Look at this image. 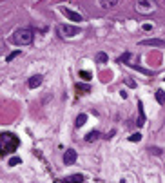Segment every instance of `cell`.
I'll use <instances>...</instances> for the list:
<instances>
[{
    "label": "cell",
    "mask_w": 165,
    "mask_h": 183,
    "mask_svg": "<svg viewBox=\"0 0 165 183\" xmlns=\"http://www.w3.org/2000/svg\"><path fill=\"white\" fill-rule=\"evenodd\" d=\"M98 6L102 9H113L114 6H118V0H98Z\"/></svg>",
    "instance_id": "obj_9"
},
{
    "label": "cell",
    "mask_w": 165,
    "mask_h": 183,
    "mask_svg": "<svg viewBox=\"0 0 165 183\" xmlns=\"http://www.w3.org/2000/svg\"><path fill=\"white\" fill-rule=\"evenodd\" d=\"M22 162V160H20V158H18V156H13V158H11V160H9V165H11V167H13V165H18V163H20Z\"/></svg>",
    "instance_id": "obj_18"
},
{
    "label": "cell",
    "mask_w": 165,
    "mask_h": 183,
    "mask_svg": "<svg viewBox=\"0 0 165 183\" xmlns=\"http://www.w3.org/2000/svg\"><path fill=\"white\" fill-rule=\"evenodd\" d=\"M96 60H98L100 64H105V62H107V54L105 53H98L96 54Z\"/></svg>",
    "instance_id": "obj_16"
},
{
    "label": "cell",
    "mask_w": 165,
    "mask_h": 183,
    "mask_svg": "<svg viewBox=\"0 0 165 183\" xmlns=\"http://www.w3.org/2000/svg\"><path fill=\"white\" fill-rule=\"evenodd\" d=\"M156 0H136L134 4V9L138 11L140 15H151L156 11Z\"/></svg>",
    "instance_id": "obj_3"
},
{
    "label": "cell",
    "mask_w": 165,
    "mask_h": 183,
    "mask_svg": "<svg viewBox=\"0 0 165 183\" xmlns=\"http://www.w3.org/2000/svg\"><path fill=\"white\" fill-rule=\"evenodd\" d=\"M85 121H87V114H78L74 125H76V127H82V125H85Z\"/></svg>",
    "instance_id": "obj_11"
},
{
    "label": "cell",
    "mask_w": 165,
    "mask_h": 183,
    "mask_svg": "<svg viewBox=\"0 0 165 183\" xmlns=\"http://www.w3.org/2000/svg\"><path fill=\"white\" fill-rule=\"evenodd\" d=\"M18 54H20V51H13V53H9L7 56H6V62H7V64H9V62H13V60H15Z\"/></svg>",
    "instance_id": "obj_14"
},
{
    "label": "cell",
    "mask_w": 165,
    "mask_h": 183,
    "mask_svg": "<svg viewBox=\"0 0 165 183\" xmlns=\"http://www.w3.org/2000/svg\"><path fill=\"white\" fill-rule=\"evenodd\" d=\"M33 38H35L33 31L31 29H26V27L16 29L15 34H13V42L16 45H29V43H33Z\"/></svg>",
    "instance_id": "obj_2"
},
{
    "label": "cell",
    "mask_w": 165,
    "mask_h": 183,
    "mask_svg": "<svg viewBox=\"0 0 165 183\" xmlns=\"http://www.w3.org/2000/svg\"><path fill=\"white\" fill-rule=\"evenodd\" d=\"M140 140H142V134L140 132H134V134L129 136V141H140Z\"/></svg>",
    "instance_id": "obj_17"
},
{
    "label": "cell",
    "mask_w": 165,
    "mask_h": 183,
    "mask_svg": "<svg viewBox=\"0 0 165 183\" xmlns=\"http://www.w3.org/2000/svg\"><path fill=\"white\" fill-rule=\"evenodd\" d=\"M18 138L15 136V134H11V132H2L0 134V147H2V156H6V154H11V152L16 151V147H18Z\"/></svg>",
    "instance_id": "obj_1"
},
{
    "label": "cell",
    "mask_w": 165,
    "mask_h": 183,
    "mask_svg": "<svg viewBox=\"0 0 165 183\" xmlns=\"http://www.w3.org/2000/svg\"><path fill=\"white\" fill-rule=\"evenodd\" d=\"M80 76H82L83 80H91V73L89 71H80Z\"/></svg>",
    "instance_id": "obj_19"
},
{
    "label": "cell",
    "mask_w": 165,
    "mask_h": 183,
    "mask_svg": "<svg viewBox=\"0 0 165 183\" xmlns=\"http://www.w3.org/2000/svg\"><path fill=\"white\" fill-rule=\"evenodd\" d=\"M27 85L31 87V89H36V87H40V85H42V76H40V75H36V76H33V78H29Z\"/></svg>",
    "instance_id": "obj_10"
},
{
    "label": "cell",
    "mask_w": 165,
    "mask_h": 183,
    "mask_svg": "<svg viewBox=\"0 0 165 183\" xmlns=\"http://www.w3.org/2000/svg\"><path fill=\"white\" fill-rule=\"evenodd\" d=\"M156 100H158V103H162V105L165 103V93L162 91V89L156 91Z\"/></svg>",
    "instance_id": "obj_12"
},
{
    "label": "cell",
    "mask_w": 165,
    "mask_h": 183,
    "mask_svg": "<svg viewBox=\"0 0 165 183\" xmlns=\"http://www.w3.org/2000/svg\"><path fill=\"white\" fill-rule=\"evenodd\" d=\"M76 89H78V93L82 91V94H85V93H89V91H91V87H89V85H82V84H76Z\"/></svg>",
    "instance_id": "obj_15"
},
{
    "label": "cell",
    "mask_w": 165,
    "mask_h": 183,
    "mask_svg": "<svg viewBox=\"0 0 165 183\" xmlns=\"http://www.w3.org/2000/svg\"><path fill=\"white\" fill-rule=\"evenodd\" d=\"M74 162H76V151L74 149H67L65 154H64V163L65 165H73Z\"/></svg>",
    "instance_id": "obj_7"
},
{
    "label": "cell",
    "mask_w": 165,
    "mask_h": 183,
    "mask_svg": "<svg viewBox=\"0 0 165 183\" xmlns=\"http://www.w3.org/2000/svg\"><path fill=\"white\" fill-rule=\"evenodd\" d=\"M56 29L60 33V36H64V38H74L76 34H80V29L76 25H69V24H60Z\"/></svg>",
    "instance_id": "obj_4"
},
{
    "label": "cell",
    "mask_w": 165,
    "mask_h": 183,
    "mask_svg": "<svg viewBox=\"0 0 165 183\" xmlns=\"http://www.w3.org/2000/svg\"><path fill=\"white\" fill-rule=\"evenodd\" d=\"M60 11H62L64 15H65V16H67L69 20H73V22H80V20H83L80 13H74V11H73V9H69V7H62Z\"/></svg>",
    "instance_id": "obj_5"
},
{
    "label": "cell",
    "mask_w": 165,
    "mask_h": 183,
    "mask_svg": "<svg viewBox=\"0 0 165 183\" xmlns=\"http://www.w3.org/2000/svg\"><path fill=\"white\" fill-rule=\"evenodd\" d=\"M140 45H151V47H163L165 45V40L162 38H147V40H142Z\"/></svg>",
    "instance_id": "obj_6"
},
{
    "label": "cell",
    "mask_w": 165,
    "mask_h": 183,
    "mask_svg": "<svg viewBox=\"0 0 165 183\" xmlns=\"http://www.w3.org/2000/svg\"><path fill=\"white\" fill-rule=\"evenodd\" d=\"M98 136H100V132H98V130H93V132H89V134L85 136V141H94Z\"/></svg>",
    "instance_id": "obj_13"
},
{
    "label": "cell",
    "mask_w": 165,
    "mask_h": 183,
    "mask_svg": "<svg viewBox=\"0 0 165 183\" xmlns=\"http://www.w3.org/2000/svg\"><path fill=\"white\" fill-rule=\"evenodd\" d=\"M151 29H153V25H151V24H145V25H144V31H151Z\"/></svg>",
    "instance_id": "obj_21"
},
{
    "label": "cell",
    "mask_w": 165,
    "mask_h": 183,
    "mask_svg": "<svg viewBox=\"0 0 165 183\" xmlns=\"http://www.w3.org/2000/svg\"><path fill=\"white\" fill-rule=\"evenodd\" d=\"M125 82H127V85H129V87H134V85H136L133 80H131V78H125Z\"/></svg>",
    "instance_id": "obj_20"
},
{
    "label": "cell",
    "mask_w": 165,
    "mask_h": 183,
    "mask_svg": "<svg viewBox=\"0 0 165 183\" xmlns=\"http://www.w3.org/2000/svg\"><path fill=\"white\" fill-rule=\"evenodd\" d=\"M54 183H83V176L74 174V176H69V178H65V180H56Z\"/></svg>",
    "instance_id": "obj_8"
}]
</instances>
